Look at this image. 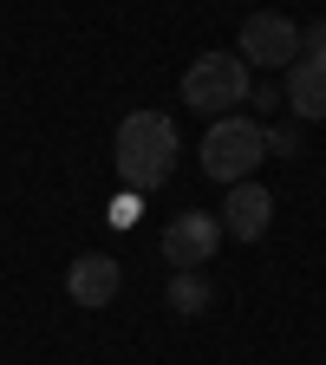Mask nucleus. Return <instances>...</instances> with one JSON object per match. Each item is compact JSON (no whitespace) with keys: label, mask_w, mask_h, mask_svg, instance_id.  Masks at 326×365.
<instances>
[{"label":"nucleus","mask_w":326,"mask_h":365,"mask_svg":"<svg viewBox=\"0 0 326 365\" xmlns=\"http://www.w3.org/2000/svg\"><path fill=\"white\" fill-rule=\"evenodd\" d=\"M300 59H320V66H326V20L300 26Z\"/></svg>","instance_id":"10"},{"label":"nucleus","mask_w":326,"mask_h":365,"mask_svg":"<svg viewBox=\"0 0 326 365\" xmlns=\"http://www.w3.org/2000/svg\"><path fill=\"white\" fill-rule=\"evenodd\" d=\"M183 105L203 118H228L235 105H248V66L242 53H196L183 72Z\"/></svg>","instance_id":"3"},{"label":"nucleus","mask_w":326,"mask_h":365,"mask_svg":"<svg viewBox=\"0 0 326 365\" xmlns=\"http://www.w3.org/2000/svg\"><path fill=\"white\" fill-rule=\"evenodd\" d=\"M281 105L307 124H326V66L320 59H294L287 66V85H281Z\"/></svg>","instance_id":"8"},{"label":"nucleus","mask_w":326,"mask_h":365,"mask_svg":"<svg viewBox=\"0 0 326 365\" xmlns=\"http://www.w3.org/2000/svg\"><path fill=\"white\" fill-rule=\"evenodd\" d=\"M268 157V124L261 118H242V111H228V118H209L203 130V170L215 182H248Z\"/></svg>","instance_id":"2"},{"label":"nucleus","mask_w":326,"mask_h":365,"mask_svg":"<svg viewBox=\"0 0 326 365\" xmlns=\"http://www.w3.org/2000/svg\"><path fill=\"white\" fill-rule=\"evenodd\" d=\"M235 53H242V66H294L300 59V26L287 14H248Z\"/></svg>","instance_id":"4"},{"label":"nucleus","mask_w":326,"mask_h":365,"mask_svg":"<svg viewBox=\"0 0 326 365\" xmlns=\"http://www.w3.org/2000/svg\"><path fill=\"white\" fill-rule=\"evenodd\" d=\"M163 300H170V313H183V319H196V313H209L215 287L203 281L196 267H176V274H170V294H163Z\"/></svg>","instance_id":"9"},{"label":"nucleus","mask_w":326,"mask_h":365,"mask_svg":"<svg viewBox=\"0 0 326 365\" xmlns=\"http://www.w3.org/2000/svg\"><path fill=\"white\" fill-rule=\"evenodd\" d=\"M176 157H183V137L163 111H131L111 137V163H118V182L131 196L144 190H163V182L176 176Z\"/></svg>","instance_id":"1"},{"label":"nucleus","mask_w":326,"mask_h":365,"mask_svg":"<svg viewBox=\"0 0 326 365\" xmlns=\"http://www.w3.org/2000/svg\"><path fill=\"white\" fill-rule=\"evenodd\" d=\"M215 248H222V215H203V209H196V215H176V222L163 228V261H170V267H196V274H203V267L215 261Z\"/></svg>","instance_id":"5"},{"label":"nucleus","mask_w":326,"mask_h":365,"mask_svg":"<svg viewBox=\"0 0 326 365\" xmlns=\"http://www.w3.org/2000/svg\"><path fill=\"white\" fill-rule=\"evenodd\" d=\"M268 222H274V196L261 190V182H228V202H222V235H235V242H261L268 235Z\"/></svg>","instance_id":"7"},{"label":"nucleus","mask_w":326,"mask_h":365,"mask_svg":"<svg viewBox=\"0 0 326 365\" xmlns=\"http://www.w3.org/2000/svg\"><path fill=\"white\" fill-rule=\"evenodd\" d=\"M111 222L131 228V222H137V196H118V202H111Z\"/></svg>","instance_id":"11"},{"label":"nucleus","mask_w":326,"mask_h":365,"mask_svg":"<svg viewBox=\"0 0 326 365\" xmlns=\"http://www.w3.org/2000/svg\"><path fill=\"white\" fill-rule=\"evenodd\" d=\"M118 287H124V267H118V255H78L72 261V274H66V294H72V307H111L118 300Z\"/></svg>","instance_id":"6"}]
</instances>
